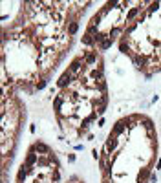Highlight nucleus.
I'll use <instances>...</instances> for the list:
<instances>
[{"instance_id": "obj_21", "label": "nucleus", "mask_w": 161, "mask_h": 183, "mask_svg": "<svg viewBox=\"0 0 161 183\" xmlns=\"http://www.w3.org/2000/svg\"><path fill=\"white\" fill-rule=\"evenodd\" d=\"M44 86H46V81H38L37 82V90H42Z\"/></svg>"}, {"instance_id": "obj_17", "label": "nucleus", "mask_w": 161, "mask_h": 183, "mask_svg": "<svg viewBox=\"0 0 161 183\" xmlns=\"http://www.w3.org/2000/svg\"><path fill=\"white\" fill-rule=\"evenodd\" d=\"M159 2H152V4H150V7H148V13H154V11H156V9H159Z\"/></svg>"}, {"instance_id": "obj_12", "label": "nucleus", "mask_w": 161, "mask_h": 183, "mask_svg": "<svg viewBox=\"0 0 161 183\" xmlns=\"http://www.w3.org/2000/svg\"><path fill=\"white\" fill-rule=\"evenodd\" d=\"M82 44H86V46H93V44H95V40H93V37H92V35H88V33H86V35L82 37Z\"/></svg>"}, {"instance_id": "obj_23", "label": "nucleus", "mask_w": 161, "mask_h": 183, "mask_svg": "<svg viewBox=\"0 0 161 183\" xmlns=\"http://www.w3.org/2000/svg\"><path fill=\"white\" fill-rule=\"evenodd\" d=\"M53 180H55V181H59V180H60V174H59L57 170H55V174H53Z\"/></svg>"}, {"instance_id": "obj_2", "label": "nucleus", "mask_w": 161, "mask_h": 183, "mask_svg": "<svg viewBox=\"0 0 161 183\" xmlns=\"http://www.w3.org/2000/svg\"><path fill=\"white\" fill-rule=\"evenodd\" d=\"M126 119H123V121H119V123H115V126H114V130H112V136H119V134H123L125 132V128H126Z\"/></svg>"}, {"instance_id": "obj_10", "label": "nucleus", "mask_w": 161, "mask_h": 183, "mask_svg": "<svg viewBox=\"0 0 161 183\" xmlns=\"http://www.w3.org/2000/svg\"><path fill=\"white\" fill-rule=\"evenodd\" d=\"M77 29H79V24L73 20V22H70V26H68V35H75L77 33Z\"/></svg>"}, {"instance_id": "obj_6", "label": "nucleus", "mask_w": 161, "mask_h": 183, "mask_svg": "<svg viewBox=\"0 0 161 183\" xmlns=\"http://www.w3.org/2000/svg\"><path fill=\"white\" fill-rule=\"evenodd\" d=\"M62 104H64V97H62V95H57V97H55V101H53V110H55L57 114H60Z\"/></svg>"}, {"instance_id": "obj_3", "label": "nucleus", "mask_w": 161, "mask_h": 183, "mask_svg": "<svg viewBox=\"0 0 161 183\" xmlns=\"http://www.w3.org/2000/svg\"><path fill=\"white\" fill-rule=\"evenodd\" d=\"M117 145H119V139H117V136H112V134H110V137H108V141H106V150L114 152V150L117 148Z\"/></svg>"}, {"instance_id": "obj_14", "label": "nucleus", "mask_w": 161, "mask_h": 183, "mask_svg": "<svg viewBox=\"0 0 161 183\" xmlns=\"http://www.w3.org/2000/svg\"><path fill=\"white\" fill-rule=\"evenodd\" d=\"M95 60H97V55H95V53H88V55L84 57V62H86V64H93Z\"/></svg>"}, {"instance_id": "obj_22", "label": "nucleus", "mask_w": 161, "mask_h": 183, "mask_svg": "<svg viewBox=\"0 0 161 183\" xmlns=\"http://www.w3.org/2000/svg\"><path fill=\"white\" fill-rule=\"evenodd\" d=\"M150 183H158V178H156V174H150Z\"/></svg>"}, {"instance_id": "obj_11", "label": "nucleus", "mask_w": 161, "mask_h": 183, "mask_svg": "<svg viewBox=\"0 0 161 183\" xmlns=\"http://www.w3.org/2000/svg\"><path fill=\"white\" fill-rule=\"evenodd\" d=\"M139 11H141V7H132V9L126 13V20H132V18H134V16H136Z\"/></svg>"}, {"instance_id": "obj_7", "label": "nucleus", "mask_w": 161, "mask_h": 183, "mask_svg": "<svg viewBox=\"0 0 161 183\" xmlns=\"http://www.w3.org/2000/svg\"><path fill=\"white\" fill-rule=\"evenodd\" d=\"M35 150H37L40 156H46V154H49V147H48L46 143H37V145H35Z\"/></svg>"}, {"instance_id": "obj_24", "label": "nucleus", "mask_w": 161, "mask_h": 183, "mask_svg": "<svg viewBox=\"0 0 161 183\" xmlns=\"http://www.w3.org/2000/svg\"><path fill=\"white\" fill-rule=\"evenodd\" d=\"M137 183H145V181H141V180H139V181H137Z\"/></svg>"}, {"instance_id": "obj_18", "label": "nucleus", "mask_w": 161, "mask_h": 183, "mask_svg": "<svg viewBox=\"0 0 161 183\" xmlns=\"http://www.w3.org/2000/svg\"><path fill=\"white\" fill-rule=\"evenodd\" d=\"M119 48H121V53H130V51H128V44H126V40H123Z\"/></svg>"}, {"instance_id": "obj_8", "label": "nucleus", "mask_w": 161, "mask_h": 183, "mask_svg": "<svg viewBox=\"0 0 161 183\" xmlns=\"http://www.w3.org/2000/svg\"><path fill=\"white\" fill-rule=\"evenodd\" d=\"M81 62H84V60H81V59H75L73 62H71V66H70V73L73 75V73H77L79 70H81Z\"/></svg>"}, {"instance_id": "obj_15", "label": "nucleus", "mask_w": 161, "mask_h": 183, "mask_svg": "<svg viewBox=\"0 0 161 183\" xmlns=\"http://www.w3.org/2000/svg\"><path fill=\"white\" fill-rule=\"evenodd\" d=\"M121 33H123V29H121V27H112V29H110V38L114 40V38H115L117 35H121Z\"/></svg>"}, {"instance_id": "obj_1", "label": "nucleus", "mask_w": 161, "mask_h": 183, "mask_svg": "<svg viewBox=\"0 0 161 183\" xmlns=\"http://www.w3.org/2000/svg\"><path fill=\"white\" fill-rule=\"evenodd\" d=\"M71 81H73V75H71L70 71H64V73L60 75V79H59L57 86H59V88H64V86H68V84H70Z\"/></svg>"}, {"instance_id": "obj_20", "label": "nucleus", "mask_w": 161, "mask_h": 183, "mask_svg": "<svg viewBox=\"0 0 161 183\" xmlns=\"http://www.w3.org/2000/svg\"><path fill=\"white\" fill-rule=\"evenodd\" d=\"M147 176H150V170H148V169H145V170H143V172H141V174H139V180H141V181H143V180H145V178H147Z\"/></svg>"}, {"instance_id": "obj_5", "label": "nucleus", "mask_w": 161, "mask_h": 183, "mask_svg": "<svg viewBox=\"0 0 161 183\" xmlns=\"http://www.w3.org/2000/svg\"><path fill=\"white\" fill-rule=\"evenodd\" d=\"M132 59H134V62H136V66L137 68H145V64H147V57L145 55H132Z\"/></svg>"}, {"instance_id": "obj_19", "label": "nucleus", "mask_w": 161, "mask_h": 183, "mask_svg": "<svg viewBox=\"0 0 161 183\" xmlns=\"http://www.w3.org/2000/svg\"><path fill=\"white\" fill-rule=\"evenodd\" d=\"M101 18H103L101 15H95V16L92 18V24H93V26H99V24H101Z\"/></svg>"}, {"instance_id": "obj_16", "label": "nucleus", "mask_w": 161, "mask_h": 183, "mask_svg": "<svg viewBox=\"0 0 161 183\" xmlns=\"http://www.w3.org/2000/svg\"><path fill=\"white\" fill-rule=\"evenodd\" d=\"M86 33H88V35H92V37H95V35L99 33V31H97V26L90 24V26H88V31H86Z\"/></svg>"}, {"instance_id": "obj_13", "label": "nucleus", "mask_w": 161, "mask_h": 183, "mask_svg": "<svg viewBox=\"0 0 161 183\" xmlns=\"http://www.w3.org/2000/svg\"><path fill=\"white\" fill-rule=\"evenodd\" d=\"M27 174H29V170H27V167H22V169L18 170V181H24Z\"/></svg>"}, {"instance_id": "obj_4", "label": "nucleus", "mask_w": 161, "mask_h": 183, "mask_svg": "<svg viewBox=\"0 0 161 183\" xmlns=\"http://www.w3.org/2000/svg\"><path fill=\"white\" fill-rule=\"evenodd\" d=\"M37 150H35V147H31L29 148V154H27V158H26V167H31L35 161H37V154H35Z\"/></svg>"}, {"instance_id": "obj_25", "label": "nucleus", "mask_w": 161, "mask_h": 183, "mask_svg": "<svg viewBox=\"0 0 161 183\" xmlns=\"http://www.w3.org/2000/svg\"><path fill=\"white\" fill-rule=\"evenodd\" d=\"M106 183H108V181H106Z\"/></svg>"}, {"instance_id": "obj_9", "label": "nucleus", "mask_w": 161, "mask_h": 183, "mask_svg": "<svg viewBox=\"0 0 161 183\" xmlns=\"http://www.w3.org/2000/svg\"><path fill=\"white\" fill-rule=\"evenodd\" d=\"M112 44H114V40H112V38H110V37H106V38H104V40H103V42H101V44H99V48H101V49H103V51H104V49H108V48H110V46H112Z\"/></svg>"}]
</instances>
